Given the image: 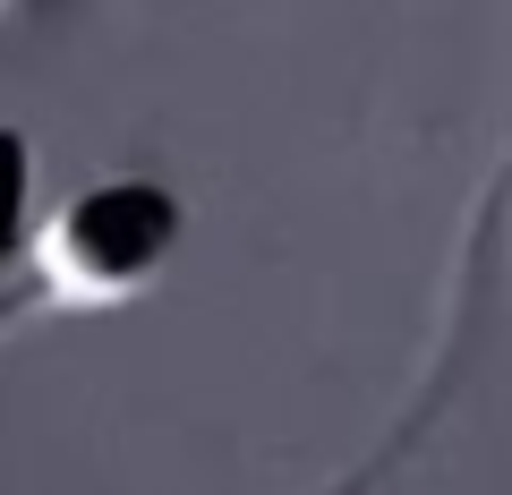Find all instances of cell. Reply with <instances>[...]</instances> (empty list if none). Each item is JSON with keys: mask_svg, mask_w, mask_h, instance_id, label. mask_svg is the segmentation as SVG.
<instances>
[{"mask_svg": "<svg viewBox=\"0 0 512 495\" xmlns=\"http://www.w3.org/2000/svg\"><path fill=\"white\" fill-rule=\"evenodd\" d=\"M26 197H35V154H26L18 129H0V265L26 257Z\"/></svg>", "mask_w": 512, "mask_h": 495, "instance_id": "obj_3", "label": "cell"}, {"mask_svg": "<svg viewBox=\"0 0 512 495\" xmlns=\"http://www.w3.org/2000/svg\"><path fill=\"white\" fill-rule=\"evenodd\" d=\"M436 402H444V385H436V393H419V402L402 410V427H393V436H384L376 453L359 461V470H342V478H333L325 495H384V478H393V470H402V461H410V444H419V427L436 419Z\"/></svg>", "mask_w": 512, "mask_h": 495, "instance_id": "obj_2", "label": "cell"}, {"mask_svg": "<svg viewBox=\"0 0 512 495\" xmlns=\"http://www.w3.org/2000/svg\"><path fill=\"white\" fill-rule=\"evenodd\" d=\"M180 231H188V205L171 197L163 180H86L35 222L26 239V291L0 308V333L43 325V316H103L128 308L163 282V265L180 257Z\"/></svg>", "mask_w": 512, "mask_h": 495, "instance_id": "obj_1", "label": "cell"}]
</instances>
